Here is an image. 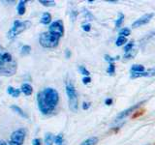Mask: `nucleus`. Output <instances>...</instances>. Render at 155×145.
<instances>
[{"label": "nucleus", "instance_id": "26", "mask_svg": "<svg viewBox=\"0 0 155 145\" xmlns=\"http://www.w3.org/2000/svg\"><path fill=\"white\" fill-rule=\"evenodd\" d=\"M133 47H134V42H129L128 44H126V46L124 47V51L125 53H127L131 50H133Z\"/></svg>", "mask_w": 155, "mask_h": 145}, {"label": "nucleus", "instance_id": "1", "mask_svg": "<svg viewBox=\"0 0 155 145\" xmlns=\"http://www.w3.org/2000/svg\"><path fill=\"white\" fill-rule=\"evenodd\" d=\"M59 103V94L51 87H47L37 94V104L42 114L48 115L54 111Z\"/></svg>", "mask_w": 155, "mask_h": 145}, {"label": "nucleus", "instance_id": "32", "mask_svg": "<svg viewBox=\"0 0 155 145\" xmlns=\"http://www.w3.org/2000/svg\"><path fill=\"white\" fill-rule=\"evenodd\" d=\"M91 82V79L89 76H84V79H82V83L84 84H88Z\"/></svg>", "mask_w": 155, "mask_h": 145}, {"label": "nucleus", "instance_id": "2", "mask_svg": "<svg viewBox=\"0 0 155 145\" xmlns=\"http://www.w3.org/2000/svg\"><path fill=\"white\" fill-rule=\"evenodd\" d=\"M18 69L17 61L6 48L0 46V75L11 76Z\"/></svg>", "mask_w": 155, "mask_h": 145}, {"label": "nucleus", "instance_id": "16", "mask_svg": "<svg viewBox=\"0 0 155 145\" xmlns=\"http://www.w3.org/2000/svg\"><path fill=\"white\" fill-rule=\"evenodd\" d=\"M97 142H98V138L93 137H89L85 139L84 141H82L81 145H95Z\"/></svg>", "mask_w": 155, "mask_h": 145}, {"label": "nucleus", "instance_id": "19", "mask_svg": "<svg viewBox=\"0 0 155 145\" xmlns=\"http://www.w3.org/2000/svg\"><path fill=\"white\" fill-rule=\"evenodd\" d=\"M53 140H54V137H53V134L51 133H48L45 137V143L46 145H52Z\"/></svg>", "mask_w": 155, "mask_h": 145}, {"label": "nucleus", "instance_id": "4", "mask_svg": "<svg viewBox=\"0 0 155 145\" xmlns=\"http://www.w3.org/2000/svg\"><path fill=\"white\" fill-rule=\"evenodd\" d=\"M66 93L68 96V102H69V108L73 112H77L79 108V101H78L76 88L72 81L66 82Z\"/></svg>", "mask_w": 155, "mask_h": 145}, {"label": "nucleus", "instance_id": "23", "mask_svg": "<svg viewBox=\"0 0 155 145\" xmlns=\"http://www.w3.org/2000/svg\"><path fill=\"white\" fill-rule=\"evenodd\" d=\"M107 72H108V74L110 75V76H114V74H115V65H114V63H110L108 69H107Z\"/></svg>", "mask_w": 155, "mask_h": 145}, {"label": "nucleus", "instance_id": "38", "mask_svg": "<svg viewBox=\"0 0 155 145\" xmlns=\"http://www.w3.org/2000/svg\"><path fill=\"white\" fill-rule=\"evenodd\" d=\"M108 2H110V3H117V1H114V0H109Z\"/></svg>", "mask_w": 155, "mask_h": 145}, {"label": "nucleus", "instance_id": "21", "mask_svg": "<svg viewBox=\"0 0 155 145\" xmlns=\"http://www.w3.org/2000/svg\"><path fill=\"white\" fill-rule=\"evenodd\" d=\"M125 43H127V39L122 36H118V38L116 39V41H115V45L117 47H121V46H123Z\"/></svg>", "mask_w": 155, "mask_h": 145}, {"label": "nucleus", "instance_id": "13", "mask_svg": "<svg viewBox=\"0 0 155 145\" xmlns=\"http://www.w3.org/2000/svg\"><path fill=\"white\" fill-rule=\"evenodd\" d=\"M7 92L9 95H11L12 97H14V98H18V97H19V95H21V90L19 89H17V88H14L13 86H8L7 88Z\"/></svg>", "mask_w": 155, "mask_h": 145}, {"label": "nucleus", "instance_id": "20", "mask_svg": "<svg viewBox=\"0 0 155 145\" xmlns=\"http://www.w3.org/2000/svg\"><path fill=\"white\" fill-rule=\"evenodd\" d=\"M39 3L42 4L43 6H45V7H53V6H55V1H52V0H40Z\"/></svg>", "mask_w": 155, "mask_h": 145}, {"label": "nucleus", "instance_id": "28", "mask_svg": "<svg viewBox=\"0 0 155 145\" xmlns=\"http://www.w3.org/2000/svg\"><path fill=\"white\" fill-rule=\"evenodd\" d=\"M119 59V57H111V56H110V55H108V54H106L105 55V60L106 61H108L109 63H114L115 60H118Z\"/></svg>", "mask_w": 155, "mask_h": 145}, {"label": "nucleus", "instance_id": "35", "mask_svg": "<svg viewBox=\"0 0 155 145\" xmlns=\"http://www.w3.org/2000/svg\"><path fill=\"white\" fill-rule=\"evenodd\" d=\"M105 104H106L107 105H110L111 104H113V99H110V98H109V99H106V101H105Z\"/></svg>", "mask_w": 155, "mask_h": 145}, {"label": "nucleus", "instance_id": "31", "mask_svg": "<svg viewBox=\"0 0 155 145\" xmlns=\"http://www.w3.org/2000/svg\"><path fill=\"white\" fill-rule=\"evenodd\" d=\"M90 105H91L90 102H84V103H82V109L87 110L90 108Z\"/></svg>", "mask_w": 155, "mask_h": 145}, {"label": "nucleus", "instance_id": "3", "mask_svg": "<svg viewBox=\"0 0 155 145\" xmlns=\"http://www.w3.org/2000/svg\"><path fill=\"white\" fill-rule=\"evenodd\" d=\"M60 37L54 35L51 32H44L40 35L39 38V43L40 45L45 48H54L59 44Z\"/></svg>", "mask_w": 155, "mask_h": 145}, {"label": "nucleus", "instance_id": "11", "mask_svg": "<svg viewBox=\"0 0 155 145\" xmlns=\"http://www.w3.org/2000/svg\"><path fill=\"white\" fill-rule=\"evenodd\" d=\"M27 1L26 0H21V1H19L18 4V13L19 16H22V14H25V11H26V8H25V5H26Z\"/></svg>", "mask_w": 155, "mask_h": 145}, {"label": "nucleus", "instance_id": "6", "mask_svg": "<svg viewBox=\"0 0 155 145\" xmlns=\"http://www.w3.org/2000/svg\"><path fill=\"white\" fill-rule=\"evenodd\" d=\"M26 132L23 129H19L12 133L9 140V145H22L25 140Z\"/></svg>", "mask_w": 155, "mask_h": 145}, {"label": "nucleus", "instance_id": "7", "mask_svg": "<svg viewBox=\"0 0 155 145\" xmlns=\"http://www.w3.org/2000/svg\"><path fill=\"white\" fill-rule=\"evenodd\" d=\"M48 32L57 35L60 38L63 37V35H64V25H63L62 21H56L52 22L48 27Z\"/></svg>", "mask_w": 155, "mask_h": 145}, {"label": "nucleus", "instance_id": "15", "mask_svg": "<svg viewBox=\"0 0 155 145\" xmlns=\"http://www.w3.org/2000/svg\"><path fill=\"white\" fill-rule=\"evenodd\" d=\"M11 108L15 111V112H17L18 114H19L21 116V117H23V118H28V115L24 112V111L19 108V106H18V105H11Z\"/></svg>", "mask_w": 155, "mask_h": 145}, {"label": "nucleus", "instance_id": "8", "mask_svg": "<svg viewBox=\"0 0 155 145\" xmlns=\"http://www.w3.org/2000/svg\"><path fill=\"white\" fill-rule=\"evenodd\" d=\"M153 17H154V14L153 13L145 14L144 16H143L142 18H140L139 19H137V21L133 22L132 27L133 28H138V27L142 26V25H144V24H147L150 21H151V18Z\"/></svg>", "mask_w": 155, "mask_h": 145}, {"label": "nucleus", "instance_id": "25", "mask_svg": "<svg viewBox=\"0 0 155 145\" xmlns=\"http://www.w3.org/2000/svg\"><path fill=\"white\" fill-rule=\"evenodd\" d=\"M31 52V47L30 46H23L21 47V54L22 55H27Z\"/></svg>", "mask_w": 155, "mask_h": 145}, {"label": "nucleus", "instance_id": "30", "mask_svg": "<svg viewBox=\"0 0 155 145\" xmlns=\"http://www.w3.org/2000/svg\"><path fill=\"white\" fill-rule=\"evenodd\" d=\"M81 27H82V30L85 31V32H89V31H90V29H91V25H90L89 23H84V24H82Z\"/></svg>", "mask_w": 155, "mask_h": 145}, {"label": "nucleus", "instance_id": "17", "mask_svg": "<svg viewBox=\"0 0 155 145\" xmlns=\"http://www.w3.org/2000/svg\"><path fill=\"white\" fill-rule=\"evenodd\" d=\"M131 72H144V67L140 64H135L131 67Z\"/></svg>", "mask_w": 155, "mask_h": 145}, {"label": "nucleus", "instance_id": "27", "mask_svg": "<svg viewBox=\"0 0 155 145\" xmlns=\"http://www.w3.org/2000/svg\"><path fill=\"white\" fill-rule=\"evenodd\" d=\"M79 71H80V72L81 75H84V76H89V71L87 70V69H85V67H84V66H80L79 67Z\"/></svg>", "mask_w": 155, "mask_h": 145}, {"label": "nucleus", "instance_id": "18", "mask_svg": "<svg viewBox=\"0 0 155 145\" xmlns=\"http://www.w3.org/2000/svg\"><path fill=\"white\" fill-rule=\"evenodd\" d=\"M54 143L56 145H65V140H64V137H63L62 134H57L54 137Z\"/></svg>", "mask_w": 155, "mask_h": 145}, {"label": "nucleus", "instance_id": "34", "mask_svg": "<svg viewBox=\"0 0 155 145\" xmlns=\"http://www.w3.org/2000/svg\"><path fill=\"white\" fill-rule=\"evenodd\" d=\"M77 14H78V12H77V11H72V12H71V18H72V21H75Z\"/></svg>", "mask_w": 155, "mask_h": 145}, {"label": "nucleus", "instance_id": "33", "mask_svg": "<svg viewBox=\"0 0 155 145\" xmlns=\"http://www.w3.org/2000/svg\"><path fill=\"white\" fill-rule=\"evenodd\" d=\"M32 143H33V145H41L42 144V141H41L40 138H34Z\"/></svg>", "mask_w": 155, "mask_h": 145}, {"label": "nucleus", "instance_id": "10", "mask_svg": "<svg viewBox=\"0 0 155 145\" xmlns=\"http://www.w3.org/2000/svg\"><path fill=\"white\" fill-rule=\"evenodd\" d=\"M155 76V68L150 69L148 71H144L143 72H132L131 74V79H138L142 76Z\"/></svg>", "mask_w": 155, "mask_h": 145}, {"label": "nucleus", "instance_id": "24", "mask_svg": "<svg viewBox=\"0 0 155 145\" xmlns=\"http://www.w3.org/2000/svg\"><path fill=\"white\" fill-rule=\"evenodd\" d=\"M131 34V30L129 28H123V29H121V30L119 31V35L120 36H122V37H127V36H129Z\"/></svg>", "mask_w": 155, "mask_h": 145}, {"label": "nucleus", "instance_id": "14", "mask_svg": "<svg viewBox=\"0 0 155 145\" xmlns=\"http://www.w3.org/2000/svg\"><path fill=\"white\" fill-rule=\"evenodd\" d=\"M51 21V14L50 13H44L41 18V23L47 25V24H50Z\"/></svg>", "mask_w": 155, "mask_h": 145}, {"label": "nucleus", "instance_id": "36", "mask_svg": "<svg viewBox=\"0 0 155 145\" xmlns=\"http://www.w3.org/2000/svg\"><path fill=\"white\" fill-rule=\"evenodd\" d=\"M65 55H66V58H70V56H71V51L69 50H65Z\"/></svg>", "mask_w": 155, "mask_h": 145}, {"label": "nucleus", "instance_id": "37", "mask_svg": "<svg viewBox=\"0 0 155 145\" xmlns=\"http://www.w3.org/2000/svg\"><path fill=\"white\" fill-rule=\"evenodd\" d=\"M0 145H9L6 141H4V140H0Z\"/></svg>", "mask_w": 155, "mask_h": 145}, {"label": "nucleus", "instance_id": "5", "mask_svg": "<svg viewBox=\"0 0 155 145\" xmlns=\"http://www.w3.org/2000/svg\"><path fill=\"white\" fill-rule=\"evenodd\" d=\"M30 26H31V22L30 21H18V19H16V21H14L13 26L9 30V32L7 34V37L9 39L16 38L18 35H19V34L22 33L23 31H25L26 29H28Z\"/></svg>", "mask_w": 155, "mask_h": 145}, {"label": "nucleus", "instance_id": "9", "mask_svg": "<svg viewBox=\"0 0 155 145\" xmlns=\"http://www.w3.org/2000/svg\"><path fill=\"white\" fill-rule=\"evenodd\" d=\"M145 103V101H143V102H140V103H138V104H136V105H132V106H130L129 108H127V109H125V110H123L122 112H120L117 116H116V118H115V120H121V119H123V118H125L126 116H128L130 113H132V112H134V111L137 109V108H139L140 105H142L143 104H144Z\"/></svg>", "mask_w": 155, "mask_h": 145}, {"label": "nucleus", "instance_id": "29", "mask_svg": "<svg viewBox=\"0 0 155 145\" xmlns=\"http://www.w3.org/2000/svg\"><path fill=\"white\" fill-rule=\"evenodd\" d=\"M136 54V52H134L133 50H131L127 53H125V55H124V58L125 59H131V58H133Z\"/></svg>", "mask_w": 155, "mask_h": 145}, {"label": "nucleus", "instance_id": "12", "mask_svg": "<svg viewBox=\"0 0 155 145\" xmlns=\"http://www.w3.org/2000/svg\"><path fill=\"white\" fill-rule=\"evenodd\" d=\"M21 91L22 92V93L24 95H26V96H29V95H31L32 94V92H33V88H32V86L30 84H28V83H23L21 87Z\"/></svg>", "mask_w": 155, "mask_h": 145}, {"label": "nucleus", "instance_id": "22", "mask_svg": "<svg viewBox=\"0 0 155 145\" xmlns=\"http://www.w3.org/2000/svg\"><path fill=\"white\" fill-rule=\"evenodd\" d=\"M123 21H124V14L122 13H120L119 17L117 18V19H116V21H115V27L119 28L121 26V24L123 23Z\"/></svg>", "mask_w": 155, "mask_h": 145}]
</instances>
